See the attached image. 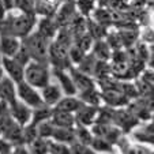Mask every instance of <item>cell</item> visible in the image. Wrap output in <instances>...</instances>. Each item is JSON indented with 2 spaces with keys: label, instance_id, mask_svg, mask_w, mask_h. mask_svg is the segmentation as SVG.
<instances>
[{
  "label": "cell",
  "instance_id": "28",
  "mask_svg": "<svg viewBox=\"0 0 154 154\" xmlns=\"http://www.w3.org/2000/svg\"><path fill=\"white\" fill-rule=\"evenodd\" d=\"M48 154H72V151H71L70 145H66V143L56 142V140L49 139Z\"/></svg>",
  "mask_w": 154,
  "mask_h": 154
},
{
  "label": "cell",
  "instance_id": "6",
  "mask_svg": "<svg viewBox=\"0 0 154 154\" xmlns=\"http://www.w3.org/2000/svg\"><path fill=\"white\" fill-rule=\"evenodd\" d=\"M2 68L4 75H7L14 83L23 81L25 64H22L18 59L10 56H2Z\"/></svg>",
  "mask_w": 154,
  "mask_h": 154
},
{
  "label": "cell",
  "instance_id": "10",
  "mask_svg": "<svg viewBox=\"0 0 154 154\" xmlns=\"http://www.w3.org/2000/svg\"><path fill=\"white\" fill-rule=\"evenodd\" d=\"M68 72H70L71 78H72V82H74V85H75V89L78 93H81V91H83V90H87V89H90V87L97 86L96 79H94L93 76L82 72L75 66H71V67L68 68Z\"/></svg>",
  "mask_w": 154,
  "mask_h": 154
},
{
  "label": "cell",
  "instance_id": "3",
  "mask_svg": "<svg viewBox=\"0 0 154 154\" xmlns=\"http://www.w3.org/2000/svg\"><path fill=\"white\" fill-rule=\"evenodd\" d=\"M51 40L41 35L37 30H33L30 34L22 38V47L29 55L30 60H37L48 63V48ZM49 64V63H48Z\"/></svg>",
  "mask_w": 154,
  "mask_h": 154
},
{
  "label": "cell",
  "instance_id": "19",
  "mask_svg": "<svg viewBox=\"0 0 154 154\" xmlns=\"http://www.w3.org/2000/svg\"><path fill=\"white\" fill-rule=\"evenodd\" d=\"M90 52L93 53V56L97 59V60L111 61V56H112V52H113V51L109 48L106 41H105L104 38H101V40H94Z\"/></svg>",
  "mask_w": 154,
  "mask_h": 154
},
{
  "label": "cell",
  "instance_id": "18",
  "mask_svg": "<svg viewBox=\"0 0 154 154\" xmlns=\"http://www.w3.org/2000/svg\"><path fill=\"white\" fill-rule=\"evenodd\" d=\"M83 105H85L83 101L78 96H63L61 100L53 108L60 109V111L70 112V113H75L79 108L83 106Z\"/></svg>",
  "mask_w": 154,
  "mask_h": 154
},
{
  "label": "cell",
  "instance_id": "2",
  "mask_svg": "<svg viewBox=\"0 0 154 154\" xmlns=\"http://www.w3.org/2000/svg\"><path fill=\"white\" fill-rule=\"evenodd\" d=\"M52 79V71H51V66L44 61L37 60H29L25 66V72H23V81L32 85L33 87L40 90L41 87L48 85Z\"/></svg>",
  "mask_w": 154,
  "mask_h": 154
},
{
  "label": "cell",
  "instance_id": "27",
  "mask_svg": "<svg viewBox=\"0 0 154 154\" xmlns=\"http://www.w3.org/2000/svg\"><path fill=\"white\" fill-rule=\"evenodd\" d=\"M55 131V125L53 123L49 120H45V122L37 124V135L40 138H45V139H51L52 138V134Z\"/></svg>",
  "mask_w": 154,
  "mask_h": 154
},
{
  "label": "cell",
  "instance_id": "7",
  "mask_svg": "<svg viewBox=\"0 0 154 154\" xmlns=\"http://www.w3.org/2000/svg\"><path fill=\"white\" fill-rule=\"evenodd\" d=\"M8 115L11 116V119L15 123H18L19 125H26L30 122L32 117V108L27 106L26 104H23L19 100H15L14 102L8 104Z\"/></svg>",
  "mask_w": 154,
  "mask_h": 154
},
{
  "label": "cell",
  "instance_id": "35",
  "mask_svg": "<svg viewBox=\"0 0 154 154\" xmlns=\"http://www.w3.org/2000/svg\"><path fill=\"white\" fill-rule=\"evenodd\" d=\"M60 3H64V2H74V0H59Z\"/></svg>",
  "mask_w": 154,
  "mask_h": 154
},
{
  "label": "cell",
  "instance_id": "9",
  "mask_svg": "<svg viewBox=\"0 0 154 154\" xmlns=\"http://www.w3.org/2000/svg\"><path fill=\"white\" fill-rule=\"evenodd\" d=\"M101 91V101L102 105L105 106H109V108H123V106H127L128 102L131 101L128 97H125L122 91H119L117 89H104V90H100Z\"/></svg>",
  "mask_w": 154,
  "mask_h": 154
},
{
  "label": "cell",
  "instance_id": "31",
  "mask_svg": "<svg viewBox=\"0 0 154 154\" xmlns=\"http://www.w3.org/2000/svg\"><path fill=\"white\" fill-rule=\"evenodd\" d=\"M11 154H30V151H29V149H27L26 145H22V143H20V145L14 146Z\"/></svg>",
  "mask_w": 154,
  "mask_h": 154
},
{
  "label": "cell",
  "instance_id": "33",
  "mask_svg": "<svg viewBox=\"0 0 154 154\" xmlns=\"http://www.w3.org/2000/svg\"><path fill=\"white\" fill-rule=\"evenodd\" d=\"M4 76V72H3V68H2V66H0V79Z\"/></svg>",
  "mask_w": 154,
  "mask_h": 154
},
{
  "label": "cell",
  "instance_id": "26",
  "mask_svg": "<svg viewBox=\"0 0 154 154\" xmlns=\"http://www.w3.org/2000/svg\"><path fill=\"white\" fill-rule=\"evenodd\" d=\"M30 154H48V149H49V139L37 137L33 142L27 145Z\"/></svg>",
  "mask_w": 154,
  "mask_h": 154
},
{
  "label": "cell",
  "instance_id": "20",
  "mask_svg": "<svg viewBox=\"0 0 154 154\" xmlns=\"http://www.w3.org/2000/svg\"><path fill=\"white\" fill-rule=\"evenodd\" d=\"M52 112H53V108L49 106V105H40L37 108H33L32 109V117H30V122L33 123L34 125L40 124V123L45 122V120H49L51 116H52Z\"/></svg>",
  "mask_w": 154,
  "mask_h": 154
},
{
  "label": "cell",
  "instance_id": "11",
  "mask_svg": "<svg viewBox=\"0 0 154 154\" xmlns=\"http://www.w3.org/2000/svg\"><path fill=\"white\" fill-rule=\"evenodd\" d=\"M40 94L41 98H42V102L45 105H49V106H55L59 101L61 100V97L64 96L63 91H61L60 86L57 83H52V81L48 85H45L44 87L40 89Z\"/></svg>",
  "mask_w": 154,
  "mask_h": 154
},
{
  "label": "cell",
  "instance_id": "1",
  "mask_svg": "<svg viewBox=\"0 0 154 154\" xmlns=\"http://www.w3.org/2000/svg\"><path fill=\"white\" fill-rule=\"evenodd\" d=\"M37 23V15L23 12L14 8L7 11L3 19H0V34H8L23 38L34 30Z\"/></svg>",
  "mask_w": 154,
  "mask_h": 154
},
{
  "label": "cell",
  "instance_id": "17",
  "mask_svg": "<svg viewBox=\"0 0 154 154\" xmlns=\"http://www.w3.org/2000/svg\"><path fill=\"white\" fill-rule=\"evenodd\" d=\"M0 100H3L7 104H11L17 100L15 83L7 75H4L0 79Z\"/></svg>",
  "mask_w": 154,
  "mask_h": 154
},
{
  "label": "cell",
  "instance_id": "22",
  "mask_svg": "<svg viewBox=\"0 0 154 154\" xmlns=\"http://www.w3.org/2000/svg\"><path fill=\"white\" fill-rule=\"evenodd\" d=\"M74 130V135H75V142L83 143V145H89L90 146V142L93 139V132H91L90 127H86L83 124H79V123H75V125L72 127Z\"/></svg>",
  "mask_w": 154,
  "mask_h": 154
},
{
  "label": "cell",
  "instance_id": "12",
  "mask_svg": "<svg viewBox=\"0 0 154 154\" xmlns=\"http://www.w3.org/2000/svg\"><path fill=\"white\" fill-rule=\"evenodd\" d=\"M22 38L8 34H0V55L2 56H15L20 49Z\"/></svg>",
  "mask_w": 154,
  "mask_h": 154
},
{
  "label": "cell",
  "instance_id": "5",
  "mask_svg": "<svg viewBox=\"0 0 154 154\" xmlns=\"http://www.w3.org/2000/svg\"><path fill=\"white\" fill-rule=\"evenodd\" d=\"M15 90H17V98L19 101H22L23 104H26L27 106H30L32 109L44 104L42 98H41L40 90L33 87L27 82L20 81L18 83H15Z\"/></svg>",
  "mask_w": 154,
  "mask_h": 154
},
{
  "label": "cell",
  "instance_id": "23",
  "mask_svg": "<svg viewBox=\"0 0 154 154\" xmlns=\"http://www.w3.org/2000/svg\"><path fill=\"white\" fill-rule=\"evenodd\" d=\"M74 4L76 12L86 19L90 18L94 10L97 8V0H74Z\"/></svg>",
  "mask_w": 154,
  "mask_h": 154
},
{
  "label": "cell",
  "instance_id": "21",
  "mask_svg": "<svg viewBox=\"0 0 154 154\" xmlns=\"http://www.w3.org/2000/svg\"><path fill=\"white\" fill-rule=\"evenodd\" d=\"M52 140L56 142H61L66 145H72L75 142V135H74L72 128H64V127H55V131L52 134Z\"/></svg>",
  "mask_w": 154,
  "mask_h": 154
},
{
  "label": "cell",
  "instance_id": "32",
  "mask_svg": "<svg viewBox=\"0 0 154 154\" xmlns=\"http://www.w3.org/2000/svg\"><path fill=\"white\" fill-rule=\"evenodd\" d=\"M6 14H7V8H6V6H4V2L0 0V19H3Z\"/></svg>",
  "mask_w": 154,
  "mask_h": 154
},
{
  "label": "cell",
  "instance_id": "16",
  "mask_svg": "<svg viewBox=\"0 0 154 154\" xmlns=\"http://www.w3.org/2000/svg\"><path fill=\"white\" fill-rule=\"evenodd\" d=\"M51 122L53 123L55 127H64V128H72L75 125V117L74 113L66 111H60L53 108L52 116H51Z\"/></svg>",
  "mask_w": 154,
  "mask_h": 154
},
{
  "label": "cell",
  "instance_id": "15",
  "mask_svg": "<svg viewBox=\"0 0 154 154\" xmlns=\"http://www.w3.org/2000/svg\"><path fill=\"white\" fill-rule=\"evenodd\" d=\"M132 138L138 143H145V145H153V122H146L145 124H138L134 130L131 131Z\"/></svg>",
  "mask_w": 154,
  "mask_h": 154
},
{
  "label": "cell",
  "instance_id": "8",
  "mask_svg": "<svg viewBox=\"0 0 154 154\" xmlns=\"http://www.w3.org/2000/svg\"><path fill=\"white\" fill-rule=\"evenodd\" d=\"M51 71H52V75L56 78V83L60 86L61 91H63L64 96H76V89L75 85L72 82V78H71L70 72H68V68H55L51 67Z\"/></svg>",
  "mask_w": 154,
  "mask_h": 154
},
{
  "label": "cell",
  "instance_id": "24",
  "mask_svg": "<svg viewBox=\"0 0 154 154\" xmlns=\"http://www.w3.org/2000/svg\"><path fill=\"white\" fill-rule=\"evenodd\" d=\"M96 63H97V59L93 56V53H91V52H87L86 55L83 56V59H82V60L79 61L78 64H76L75 67L78 68V70H81L82 72H85V74H87V75L93 76Z\"/></svg>",
  "mask_w": 154,
  "mask_h": 154
},
{
  "label": "cell",
  "instance_id": "25",
  "mask_svg": "<svg viewBox=\"0 0 154 154\" xmlns=\"http://www.w3.org/2000/svg\"><path fill=\"white\" fill-rule=\"evenodd\" d=\"M90 147L96 151L97 154L98 153H109V151H115V146L112 145L109 140H106L105 138L102 137H93L90 142Z\"/></svg>",
  "mask_w": 154,
  "mask_h": 154
},
{
  "label": "cell",
  "instance_id": "29",
  "mask_svg": "<svg viewBox=\"0 0 154 154\" xmlns=\"http://www.w3.org/2000/svg\"><path fill=\"white\" fill-rule=\"evenodd\" d=\"M71 151L72 154H97L89 145H83L79 142H74L71 145Z\"/></svg>",
  "mask_w": 154,
  "mask_h": 154
},
{
  "label": "cell",
  "instance_id": "34",
  "mask_svg": "<svg viewBox=\"0 0 154 154\" xmlns=\"http://www.w3.org/2000/svg\"><path fill=\"white\" fill-rule=\"evenodd\" d=\"M98 154H117V153H115V151H109V153H98Z\"/></svg>",
  "mask_w": 154,
  "mask_h": 154
},
{
  "label": "cell",
  "instance_id": "4",
  "mask_svg": "<svg viewBox=\"0 0 154 154\" xmlns=\"http://www.w3.org/2000/svg\"><path fill=\"white\" fill-rule=\"evenodd\" d=\"M48 63L51 67L55 68H70L72 64L68 57V48L52 40L48 48Z\"/></svg>",
  "mask_w": 154,
  "mask_h": 154
},
{
  "label": "cell",
  "instance_id": "14",
  "mask_svg": "<svg viewBox=\"0 0 154 154\" xmlns=\"http://www.w3.org/2000/svg\"><path fill=\"white\" fill-rule=\"evenodd\" d=\"M98 108L100 106H93V105H86L81 106L78 111L74 113V117H75V123H79V124H83L86 127H90L94 122H96L97 113H98Z\"/></svg>",
  "mask_w": 154,
  "mask_h": 154
},
{
  "label": "cell",
  "instance_id": "30",
  "mask_svg": "<svg viewBox=\"0 0 154 154\" xmlns=\"http://www.w3.org/2000/svg\"><path fill=\"white\" fill-rule=\"evenodd\" d=\"M14 143L7 140L6 138L0 137V154H11L12 149H14Z\"/></svg>",
  "mask_w": 154,
  "mask_h": 154
},
{
  "label": "cell",
  "instance_id": "13",
  "mask_svg": "<svg viewBox=\"0 0 154 154\" xmlns=\"http://www.w3.org/2000/svg\"><path fill=\"white\" fill-rule=\"evenodd\" d=\"M34 29L37 30L41 35H44L45 38L52 41L53 38H55L56 33H57L59 26L55 22L53 17H41L40 19H37V23H35Z\"/></svg>",
  "mask_w": 154,
  "mask_h": 154
}]
</instances>
